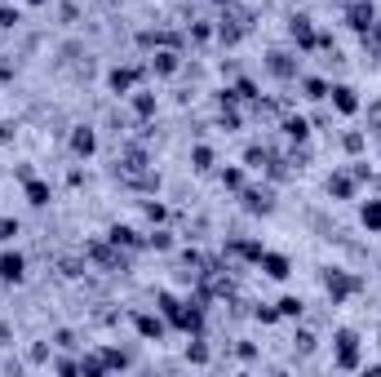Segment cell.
Wrapping results in <instances>:
<instances>
[{"label":"cell","mask_w":381,"mask_h":377,"mask_svg":"<svg viewBox=\"0 0 381 377\" xmlns=\"http://www.w3.org/2000/svg\"><path fill=\"white\" fill-rule=\"evenodd\" d=\"M333 369H341V373L363 369V359H359V333L355 329H337L333 333Z\"/></svg>","instance_id":"1"},{"label":"cell","mask_w":381,"mask_h":377,"mask_svg":"<svg viewBox=\"0 0 381 377\" xmlns=\"http://www.w3.org/2000/svg\"><path fill=\"white\" fill-rule=\"evenodd\" d=\"M359 289H363L359 275L341 271V267H328V271H324V293H328V302H333V306H341V302L351 298V293H359Z\"/></svg>","instance_id":"2"},{"label":"cell","mask_w":381,"mask_h":377,"mask_svg":"<svg viewBox=\"0 0 381 377\" xmlns=\"http://www.w3.org/2000/svg\"><path fill=\"white\" fill-rule=\"evenodd\" d=\"M266 71L279 76V80H297L302 76V62H297V54H288V49H271L266 54Z\"/></svg>","instance_id":"3"},{"label":"cell","mask_w":381,"mask_h":377,"mask_svg":"<svg viewBox=\"0 0 381 377\" xmlns=\"http://www.w3.org/2000/svg\"><path fill=\"white\" fill-rule=\"evenodd\" d=\"M377 23V9H373V0H351L346 5V27L359 31V36H368V27Z\"/></svg>","instance_id":"4"},{"label":"cell","mask_w":381,"mask_h":377,"mask_svg":"<svg viewBox=\"0 0 381 377\" xmlns=\"http://www.w3.org/2000/svg\"><path fill=\"white\" fill-rule=\"evenodd\" d=\"M23 275H27V257L18 249H5L0 253V284H23Z\"/></svg>","instance_id":"5"},{"label":"cell","mask_w":381,"mask_h":377,"mask_svg":"<svg viewBox=\"0 0 381 377\" xmlns=\"http://www.w3.org/2000/svg\"><path fill=\"white\" fill-rule=\"evenodd\" d=\"M142 80V67H111L107 71V89L115 98H124V93H134V85Z\"/></svg>","instance_id":"6"},{"label":"cell","mask_w":381,"mask_h":377,"mask_svg":"<svg viewBox=\"0 0 381 377\" xmlns=\"http://www.w3.org/2000/svg\"><path fill=\"white\" fill-rule=\"evenodd\" d=\"M288 36H293V45L302 49V54L320 49V36H315V27H310V18H306V13H297V18L288 23Z\"/></svg>","instance_id":"7"},{"label":"cell","mask_w":381,"mask_h":377,"mask_svg":"<svg viewBox=\"0 0 381 377\" xmlns=\"http://www.w3.org/2000/svg\"><path fill=\"white\" fill-rule=\"evenodd\" d=\"M240 200H244L248 213H271L275 209V187H244Z\"/></svg>","instance_id":"8"},{"label":"cell","mask_w":381,"mask_h":377,"mask_svg":"<svg viewBox=\"0 0 381 377\" xmlns=\"http://www.w3.org/2000/svg\"><path fill=\"white\" fill-rule=\"evenodd\" d=\"M328 103H333V111H341V116H355L359 111V93L351 85H328Z\"/></svg>","instance_id":"9"},{"label":"cell","mask_w":381,"mask_h":377,"mask_svg":"<svg viewBox=\"0 0 381 377\" xmlns=\"http://www.w3.org/2000/svg\"><path fill=\"white\" fill-rule=\"evenodd\" d=\"M93 151H98V134H93L89 124H76V129H71V156H76V160H89Z\"/></svg>","instance_id":"10"},{"label":"cell","mask_w":381,"mask_h":377,"mask_svg":"<svg viewBox=\"0 0 381 377\" xmlns=\"http://www.w3.org/2000/svg\"><path fill=\"white\" fill-rule=\"evenodd\" d=\"M257 267L271 275V280H288L293 275V262L284 257V253H271V249H262V257H257Z\"/></svg>","instance_id":"11"},{"label":"cell","mask_w":381,"mask_h":377,"mask_svg":"<svg viewBox=\"0 0 381 377\" xmlns=\"http://www.w3.org/2000/svg\"><path fill=\"white\" fill-rule=\"evenodd\" d=\"M177 67H182V54H177V49L164 45V49H156V54H151V71H156V76H173Z\"/></svg>","instance_id":"12"},{"label":"cell","mask_w":381,"mask_h":377,"mask_svg":"<svg viewBox=\"0 0 381 377\" xmlns=\"http://www.w3.org/2000/svg\"><path fill=\"white\" fill-rule=\"evenodd\" d=\"M134 329H138L146 342H160V337H164V320H160V315H146V311H134Z\"/></svg>","instance_id":"13"},{"label":"cell","mask_w":381,"mask_h":377,"mask_svg":"<svg viewBox=\"0 0 381 377\" xmlns=\"http://www.w3.org/2000/svg\"><path fill=\"white\" fill-rule=\"evenodd\" d=\"M226 257L257 262V257H262V240H226Z\"/></svg>","instance_id":"14"},{"label":"cell","mask_w":381,"mask_h":377,"mask_svg":"<svg viewBox=\"0 0 381 377\" xmlns=\"http://www.w3.org/2000/svg\"><path fill=\"white\" fill-rule=\"evenodd\" d=\"M355 187H359V178H355L351 169L328 178V195H337V200H351V195H355Z\"/></svg>","instance_id":"15"},{"label":"cell","mask_w":381,"mask_h":377,"mask_svg":"<svg viewBox=\"0 0 381 377\" xmlns=\"http://www.w3.org/2000/svg\"><path fill=\"white\" fill-rule=\"evenodd\" d=\"M107 240L115 244V249H142V244H146V240L134 231V226H111V236H107Z\"/></svg>","instance_id":"16"},{"label":"cell","mask_w":381,"mask_h":377,"mask_svg":"<svg viewBox=\"0 0 381 377\" xmlns=\"http://www.w3.org/2000/svg\"><path fill=\"white\" fill-rule=\"evenodd\" d=\"M49 200H54L49 182H40V178H27V204H31V209H45Z\"/></svg>","instance_id":"17"},{"label":"cell","mask_w":381,"mask_h":377,"mask_svg":"<svg viewBox=\"0 0 381 377\" xmlns=\"http://www.w3.org/2000/svg\"><path fill=\"white\" fill-rule=\"evenodd\" d=\"M359 222L368 226V236H381V200H363V209H359Z\"/></svg>","instance_id":"18"},{"label":"cell","mask_w":381,"mask_h":377,"mask_svg":"<svg viewBox=\"0 0 381 377\" xmlns=\"http://www.w3.org/2000/svg\"><path fill=\"white\" fill-rule=\"evenodd\" d=\"M156 107H160V103H156L151 89H134V111H138V120H151Z\"/></svg>","instance_id":"19"},{"label":"cell","mask_w":381,"mask_h":377,"mask_svg":"<svg viewBox=\"0 0 381 377\" xmlns=\"http://www.w3.org/2000/svg\"><path fill=\"white\" fill-rule=\"evenodd\" d=\"M275 311H279V320H302L306 302H302V298H293V293H288V298H279V302H275Z\"/></svg>","instance_id":"20"},{"label":"cell","mask_w":381,"mask_h":377,"mask_svg":"<svg viewBox=\"0 0 381 377\" xmlns=\"http://www.w3.org/2000/svg\"><path fill=\"white\" fill-rule=\"evenodd\" d=\"M293 351L297 355H315V351H320V337H315L310 329H297L293 333Z\"/></svg>","instance_id":"21"},{"label":"cell","mask_w":381,"mask_h":377,"mask_svg":"<svg viewBox=\"0 0 381 377\" xmlns=\"http://www.w3.org/2000/svg\"><path fill=\"white\" fill-rule=\"evenodd\" d=\"M284 138H293V142H306V138H310V124H306L302 116H284Z\"/></svg>","instance_id":"22"},{"label":"cell","mask_w":381,"mask_h":377,"mask_svg":"<svg viewBox=\"0 0 381 377\" xmlns=\"http://www.w3.org/2000/svg\"><path fill=\"white\" fill-rule=\"evenodd\" d=\"M191 169L195 173H209L213 169V151H209V146H191Z\"/></svg>","instance_id":"23"},{"label":"cell","mask_w":381,"mask_h":377,"mask_svg":"<svg viewBox=\"0 0 381 377\" xmlns=\"http://www.w3.org/2000/svg\"><path fill=\"white\" fill-rule=\"evenodd\" d=\"M266 160H271L266 146H248V151H244V165L248 169H266Z\"/></svg>","instance_id":"24"},{"label":"cell","mask_w":381,"mask_h":377,"mask_svg":"<svg viewBox=\"0 0 381 377\" xmlns=\"http://www.w3.org/2000/svg\"><path fill=\"white\" fill-rule=\"evenodd\" d=\"M222 187H226V191H244V169H240V165L222 169Z\"/></svg>","instance_id":"25"},{"label":"cell","mask_w":381,"mask_h":377,"mask_svg":"<svg viewBox=\"0 0 381 377\" xmlns=\"http://www.w3.org/2000/svg\"><path fill=\"white\" fill-rule=\"evenodd\" d=\"M302 89H306V98H328V80L306 76V80H302Z\"/></svg>","instance_id":"26"},{"label":"cell","mask_w":381,"mask_h":377,"mask_svg":"<svg viewBox=\"0 0 381 377\" xmlns=\"http://www.w3.org/2000/svg\"><path fill=\"white\" fill-rule=\"evenodd\" d=\"M146 249H173V231H164V226L151 231V236H146Z\"/></svg>","instance_id":"27"},{"label":"cell","mask_w":381,"mask_h":377,"mask_svg":"<svg viewBox=\"0 0 381 377\" xmlns=\"http://www.w3.org/2000/svg\"><path fill=\"white\" fill-rule=\"evenodd\" d=\"M23 23V13L18 9H9V5H0V31H13V27H18Z\"/></svg>","instance_id":"28"},{"label":"cell","mask_w":381,"mask_h":377,"mask_svg":"<svg viewBox=\"0 0 381 377\" xmlns=\"http://www.w3.org/2000/svg\"><path fill=\"white\" fill-rule=\"evenodd\" d=\"M187 359H191V364H209V347L200 337H195V347H187Z\"/></svg>","instance_id":"29"},{"label":"cell","mask_w":381,"mask_h":377,"mask_svg":"<svg viewBox=\"0 0 381 377\" xmlns=\"http://www.w3.org/2000/svg\"><path fill=\"white\" fill-rule=\"evenodd\" d=\"M253 320H257V324H279V311H275V306H257Z\"/></svg>","instance_id":"30"},{"label":"cell","mask_w":381,"mask_h":377,"mask_svg":"<svg viewBox=\"0 0 381 377\" xmlns=\"http://www.w3.org/2000/svg\"><path fill=\"white\" fill-rule=\"evenodd\" d=\"M13 236H18V222H13V218H0V244H9Z\"/></svg>","instance_id":"31"},{"label":"cell","mask_w":381,"mask_h":377,"mask_svg":"<svg viewBox=\"0 0 381 377\" xmlns=\"http://www.w3.org/2000/svg\"><path fill=\"white\" fill-rule=\"evenodd\" d=\"M54 347H67V351H71V347H80V342H76L71 329H58V333H54Z\"/></svg>","instance_id":"32"},{"label":"cell","mask_w":381,"mask_h":377,"mask_svg":"<svg viewBox=\"0 0 381 377\" xmlns=\"http://www.w3.org/2000/svg\"><path fill=\"white\" fill-rule=\"evenodd\" d=\"M363 45H368V49H381V18L368 27V36H363Z\"/></svg>","instance_id":"33"},{"label":"cell","mask_w":381,"mask_h":377,"mask_svg":"<svg viewBox=\"0 0 381 377\" xmlns=\"http://www.w3.org/2000/svg\"><path fill=\"white\" fill-rule=\"evenodd\" d=\"M142 213H146V222H164V218H169L164 204H142Z\"/></svg>","instance_id":"34"},{"label":"cell","mask_w":381,"mask_h":377,"mask_svg":"<svg viewBox=\"0 0 381 377\" xmlns=\"http://www.w3.org/2000/svg\"><path fill=\"white\" fill-rule=\"evenodd\" d=\"M0 347H13V324L0 320Z\"/></svg>","instance_id":"35"},{"label":"cell","mask_w":381,"mask_h":377,"mask_svg":"<svg viewBox=\"0 0 381 377\" xmlns=\"http://www.w3.org/2000/svg\"><path fill=\"white\" fill-rule=\"evenodd\" d=\"M359 146H363V134H359V129H351V134H346V151H359Z\"/></svg>","instance_id":"36"},{"label":"cell","mask_w":381,"mask_h":377,"mask_svg":"<svg viewBox=\"0 0 381 377\" xmlns=\"http://www.w3.org/2000/svg\"><path fill=\"white\" fill-rule=\"evenodd\" d=\"M13 134H18V124H9V120H5V124H0V142H9Z\"/></svg>","instance_id":"37"},{"label":"cell","mask_w":381,"mask_h":377,"mask_svg":"<svg viewBox=\"0 0 381 377\" xmlns=\"http://www.w3.org/2000/svg\"><path fill=\"white\" fill-rule=\"evenodd\" d=\"M9 76H13V62H9L5 54H0V80H9Z\"/></svg>","instance_id":"38"},{"label":"cell","mask_w":381,"mask_h":377,"mask_svg":"<svg viewBox=\"0 0 381 377\" xmlns=\"http://www.w3.org/2000/svg\"><path fill=\"white\" fill-rule=\"evenodd\" d=\"M204 5H230V0H204Z\"/></svg>","instance_id":"39"},{"label":"cell","mask_w":381,"mask_h":377,"mask_svg":"<svg viewBox=\"0 0 381 377\" xmlns=\"http://www.w3.org/2000/svg\"><path fill=\"white\" fill-rule=\"evenodd\" d=\"M27 5H45V0H27Z\"/></svg>","instance_id":"40"}]
</instances>
